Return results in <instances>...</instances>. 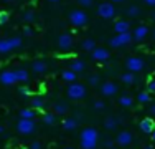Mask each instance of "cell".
<instances>
[{
  "label": "cell",
  "instance_id": "obj_5",
  "mask_svg": "<svg viewBox=\"0 0 155 149\" xmlns=\"http://www.w3.org/2000/svg\"><path fill=\"white\" fill-rule=\"evenodd\" d=\"M132 40H134V38H132V33L129 32V33H119V35L112 36L109 43H110V47H112V48H124V47H127Z\"/></svg>",
  "mask_w": 155,
  "mask_h": 149
},
{
  "label": "cell",
  "instance_id": "obj_48",
  "mask_svg": "<svg viewBox=\"0 0 155 149\" xmlns=\"http://www.w3.org/2000/svg\"><path fill=\"white\" fill-rule=\"evenodd\" d=\"M150 17H152V20L155 22V12H152V15H150Z\"/></svg>",
  "mask_w": 155,
  "mask_h": 149
},
{
  "label": "cell",
  "instance_id": "obj_2",
  "mask_svg": "<svg viewBox=\"0 0 155 149\" xmlns=\"http://www.w3.org/2000/svg\"><path fill=\"white\" fill-rule=\"evenodd\" d=\"M66 95H68L69 99H83L86 96V86L81 83H69L68 85V89H66Z\"/></svg>",
  "mask_w": 155,
  "mask_h": 149
},
{
  "label": "cell",
  "instance_id": "obj_37",
  "mask_svg": "<svg viewBox=\"0 0 155 149\" xmlns=\"http://www.w3.org/2000/svg\"><path fill=\"white\" fill-rule=\"evenodd\" d=\"M78 2V5H81V7H84V9H86V7H91L94 3V0H76Z\"/></svg>",
  "mask_w": 155,
  "mask_h": 149
},
{
  "label": "cell",
  "instance_id": "obj_26",
  "mask_svg": "<svg viewBox=\"0 0 155 149\" xmlns=\"http://www.w3.org/2000/svg\"><path fill=\"white\" fill-rule=\"evenodd\" d=\"M12 51V47H10V40L8 38H0V53L5 55Z\"/></svg>",
  "mask_w": 155,
  "mask_h": 149
},
{
  "label": "cell",
  "instance_id": "obj_3",
  "mask_svg": "<svg viewBox=\"0 0 155 149\" xmlns=\"http://www.w3.org/2000/svg\"><path fill=\"white\" fill-rule=\"evenodd\" d=\"M35 129H36V124H35L33 119H23V118L18 119L17 131L20 134H23V136H30V134L35 133Z\"/></svg>",
  "mask_w": 155,
  "mask_h": 149
},
{
  "label": "cell",
  "instance_id": "obj_8",
  "mask_svg": "<svg viewBox=\"0 0 155 149\" xmlns=\"http://www.w3.org/2000/svg\"><path fill=\"white\" fill-rule=\"evenodd\" d=\"M114 143H116L117 146H120V147H127V146H130V144L134 143V134H132L130 131H120L116 136Z\"/></svg>",
  "mask_w": 155,
  "mask_h": 149
},
{
  "label": "cell",
  "instance_id": "obj_41",
  "mask_svg": "<svg viewBox=\"0 0 155 149\" xmlns=\"http://www.w3.org/2000/svg\"><path fill=\"white\" fill-rule=\"evenodd\" d=\"M23 33H25L27 36H30L33 32H31V28H30V27H25V28H23Z\"/></svg>",
  "mask_w": 155,
  "mask_h": 149
},
{
  "label": "cell",
  "instance_id": "obj_46",
  "mask_svg": "<svg viewBox=\"0 0 155 149\" xmlns=\"http://www.w3.org/2000/svg\"><path fill=\"white\" fill-rule=\"evenodd\" d=\"M152 141H153V143H155V129H153V131H152Z\"/></svg>",
  "mask_w": 155,
  "mask_h": 149
},
{
  "label": "cell",
  "instance_id": "obj_18",
  "mask_svg": "<svg viewBox=\"0 0 155 149\" xmlns=\"http://www.w3.org/2000/svg\"><path fill=\"white\" fill-rule=\"evenodd\" d=\"M53 109H54V114H56V116H58V114H66L69 111V104L66 101H63V99H60V101L54 103Z\"/></svg>",
  "mask_w": 155,
  "mask_h": 149
},
{
  "label": "cell",
  "instance_id": "obj_47",
  "mask_svg": "<svg viewBox=\"0 0 155 149\" xmlns=\"http://www.w3.org/2000/svg\"><path fill=\"white\" fill-rule=\"evenodd\" d=\"M3 131H5V129H3V126L0 124V134H3Z\"/></svg>",
  "mask_w": 155,
  "mask_h": 149
},
{
  "label": "cell",
  "instance_id": "obj_23",
  "mask_svg": "<svg viewBox=\"0 0 155 149\" xmlns=\"http://www.w3.org/2000/svg\"><path fill=\"white\" fill-rule=\"evenodd\" d=\"M43 123H45L46 126H54L58 123L56 114H54V113H45V114H43Z\"/></svg>",
  "mask_w": 155,
  "mask_h": 149
},
{
  "label": "cell",
  "instance_id": "obj_1",
  "mask_svg": "<svg viewBox=\"0 0 155 149\" xmlns=\"http://www.w3.org/2000/svg\"><path fill=\"white\" fill-rule=\"evenodd\" d=\"M97 143H99V133L96 128L87 126L81 131V136H79L81 149H97Z\"/></svg>",
  "mask_w": 155,
  "mask_h": 149
},
{
  "label": "cell",
  "instance_id": "obj_39",
  "mask_svg": "<svg viewBox=\"0 0 155 149\" xmlns=\"http://www.w3.org/2000/svg\"><path fill=\"white\" fill-rule=\"evenodd\" d=\"M30 149H43V146H41L40 141H33V143L30 144Z\"/></svg>",
  "mask_w": 155,
  "mask_h": 149
},
{
  "label": "cell",
  "instance_id": "obj_52",
  "mask_svg": "<svg viewBox=\"0 0 155 149\" xmlns=\"http://www.w3.org/2000/svg\"><path fill=\"white\" fill-rule=\"evenodd\" d=\"M63 149H73V147H63Z\"/></svg>",
  "mask_w": 155,
  "mask_h": 149
},
{
  "label": "cell",
  "instance_id": "obj_33",
  "mask_svg": "<svg viewBox=\"0 0 155 149\" xmlns=\"http://www.w3.org/2000/svg\"><path fill=\"white\" fill-rule=\"evenodd\" d=\"M31 108H33V109H41V108H43V99L40 98V96H38V98H33L31 99Z\"/></svg>",
  "mask_w": 155,
  "mask_h": 149
},
{
  "label": "cell",
  "instance_id": "obj_38",
  "mask_svg": "<svg viewBox=\"0 0 155 149\" xmlns=\"http://www.w3.org/2000/svg\"><path fill=\"white\" fill-rule=\"evenodd\" d=\"M7 22H8V13H7V12H0V25L7 23Z\"/></svg>",
  "mask_w": 155,
  "mask_h": 149
},
{
  "label": "cell",
  "instance_id": "obj_22",
  "mask_svg": "<svg viewBox=\"0 0 155 149\" xmlns=\"http://www.w3.org/2000/svg\"><path fill=\"white\" fill-rule=\"evenodd\" d=\"M15 74H17V81H18V83H27V81H28V71H27V70L17 68Z\"/></svg>",
  "mask_w": 155,
  "mask_h": 149
},
{
  "label": "cell",
  "instance_id": "obj_4",
  "mask_svg": "<svg viewBox=\"0 0 155 149\" xmlns=\"http://www.w3.org/2000/svg\"><path fill=\"white\" fill-rule=\"evenodd\" d=\"M125 68L130 73H139L142 70H145V61L140 57H130L125 60Z\"/></svg>",
  "mask_w": 155,
  "mask_h": 149
},
{
  "label": "cell",
  "instance_id": "obj_25",
  "mask_svg": "<svg viewBox=\"0 0 155 149\" xmlns=\"http://www.w3.org/2000/svg\"><path fill=\"white\" fill-rule=\"evenodd\" d=\"M120 80H122V83H125V85H134L135 81H137V78H135V73L125 71L122 76H120Z\"/></svg>",
  "mask_w": 155,
  "mask_h": 149
},
{
  "label": "cell",
  "instance_id": "obj_15",
  "mask_svg": "<svg viewBox=\"0 0 155 149\" xmlns=\"http://www.w3.org/2000/svg\"><path fill=\"white\" fill-rule=\"evenodd\" d=\"M120 124V118L117 116H109L104 119V128L107 129V131H114V129H117V126Z\"/></svg>",
  "mask_w": 155,
  "mask_h": 149
},
{
  "label": "cell",
  "instance_id": "obj_13",
  "mask_svg": "<svg viewBox=\"0 0 155 149\" xmlns=\"http://www.w3.org/2000/svg\"><path fill=\"white\" fill-rule=\"evenodd\" d=\"M139 128H140V131H142V133L152 134V131L155 129V121H153V118H143L142 121H140Z\"/></svg>",
  "mask_w": 155,
  "mask_h": 149
},
{
  "label": "cell",
  "instance_id": "obj_12",
  "mask_svg": "<svg viewBox=\"0 0 155 149\" xmlns=\"http://www.w3.org/2000/svg\"><path fill=\"white\" fill-rule=\"evenodd\" d=\"M110 57V53H109V50L107 48H101V47H96L93 51H91V58L94 60V61H97V63H104L106 60H109Z\"/></svg>",
  "mask_w": 155,
  "mask_h": 149
},
{
  "label": "cell",
  "instance_id": "obj_7",
  "mask_svg": "<svg viewBox=\"0 0 155 149\" xmlns=\"http://www.w3.org/2000/svg\"><path fill=\"white\" fill-rule=\"evenodd\" d=\"M87 13L84 12V10H73L71 13H69V22H71L74 27H84V25L87 23Z\"/></svg>",
  "mask_w": 155,
  "mask_h": 149
},
{
  "label": "cell",
  "instance_id": "obj_35",
  "mask_svg": "<svg viewBox=\"0 0 155 149\" xmlns=\"http://www.w3.org/2000/svg\"><path fill=\"white\" fill-rule=\"evenodd\" d=\"M147 91L152 95V93H155V78H152V80H149V83H147Z\"/></svg>",
  "mask_w": 155,
  "mask_h": 149
},
{
  "label": "cell",
  "instance_id": "obj_51",
  "mask_svg": "<svg viewBox=\"0 0 155 149\" xmlns=\"http://www.w3.org/2000/svg\"><path fill=\"white\" fill-rule=\"evenodd\" d=\"M3 2H13V0H3Z\"/></svg>",
  "mask_w": 155,
  "mask_h": 149
},
{
  "label": "cell",
  "instance_id": "obj_32",
  "mask_svg": "<svg viewBox=\"0 0 155 149\" xmlns=\"http://www.w3.org/2000/svg\"><path fill=\"white\" fill-rule=\"evenodd\" d=\"M139 13H140V9L137 5H130L127 9V15H129V17H139Z\"/></svg>",
  "mask_w": 155,
  "mask_h": 149
},
{
  "label": "cell",
  "instance_id": "obj_49",
  "mask_svg": "<svg viewBox=\"0 0 155 149\" xmlns=\"http://www.w3.org/2000/svg\"><path fill=\"white\" fill-rule=\"evenodd\" d=\"M143 149H153V147H152V146H150V144H149V146H145Z\"/></svg>",
  "mask_w": 155,
  "mask_h": 149
},
{
  "label": "cell",
  "instance_id": "obj_50",
  "mask_svg": "<svg viewBox=\"0 0 155 149\" xmlns=\"http://www.w3.org/2000/svg\"><path fill=\"white\" fill-rule=\"evenodd\" d=\"M48 2H51V3H56V2H58V0H48Z\"/></svg>",
  "mask_w": 155,
  "mask_h": 149
},
{
  "label": "cell",
  "instance_id": "obj_53",
  "mask_svg": "<svg viewBox=\"0 0 155 149\" xmlns=\"http://www.w3.org/2000/svg\"><path fill=\"white\" fill-rule=\"evenodd\" d=\"M153 38H155V32H153Z\"/></svg>",
  "mask_w": 155,
  "mask_h": 149
},
{
  "label": "cell",
  "instance_id": "obj_40",
  "mask_svg": "<svg viewBox=\"0 0 155 149\" xmlns=\"http://www.w3.org/2000/svg\"><path fill=\"white\" fill-rule=\"evenodd\" d=\"M20 93H21V95H30V89H28L27 86H21L20 88Z\"/></svg>",
  "mask_w": 155,
  "mask_h": 149
},
{
  "label": "cell",
  "instance_id": "obj_28",
  "mask_svg": "<svg viewBox=\"0 0 155 149\" xmlns=\"http://www.w3.org/2000/svg\"><path fill=\"white\" fill-rule=\"evenodd\" d=\"M36 114V109H33V108H28V109H20V118L23 119H33Z\"/></svg>",
  "mask_w": 155,
  "mask_h": 149
},
{
  "label": "cell",
  "instance_id": "obj_31",
  "mask_svg": "<svg viewBox=\"0 0 155 149\" xmlns=\"http://www.w3.org/2000/svg\"><path fill=\"white\" fill-rule=\"evenodd\" d=\"M21 18H23V22H28V23H31V22H35V12H31V10H27V12L21 13Z\"/></svg>",
  "mask_w": 155,
  "mask_h": 149
},
{
  "label": "cell",
  "instance_id": "obj_43",
  "mask_svg": "<svg viewBox=\"0 0 155 149\" xmlns=\"http://www.w3.org/2000/svg\"><path fill=\"white\" fill-rule=\"evenodd\" d=\"M143 2H145L149 7H155V0H143Z\"/></svg>",
  "mask_w": 155,
  "mask_h": 149
},
{
  "label": "cell",
  "instance_id": "obj_34",
  "mask_svg": "<svg viewBox=\"0 0 155 149\" xmlns=\"http://www.w3.org/2000/svg\"><path fill=\"white\" fill-rule=\"evenodd\" d=\"M87 81H89V85H91V86H96V85H99L101 78H99L97 74H91V76L87 78Z\"/></svg>",
  "mask_w": 155,
  "mask_h": 149
},
{
  "label": "cell",
  "instance_id": "obj_30",
  "mask_svg": "<svg viewBox=\"0 0 155 149\" xmlns=\"http://www.w3.org/2000/svg\"><path fill=\"white\" fill-rule=\"evenodd\" d=\"M10 40V47H12V50H17V48L21 47V36H13V38H8Z\"/></svg>",
  "mask_w": 155,
  "mask_h": 149
},
{
  "label": "cell",
  "instance_id": "obj_20",
  "mask_svg": "<svg viewBox=\"0 0 155 149\" xmlns=\"http://www.w3.org/2000/svg\"><path fill=\"white\" fill-rule=\"evenodd\" d=\"M119 104L124 106V108H130L132 104H134V98H132L129 93H124V95L119 96Z\"/></svg>",
  "mask_w": 155,
  "mask_h": 149
},
{
  "label": "cell",
  "instance_id": "obj_6",
  "mask_svg": "<svg viewBox=\"0 0 155 149\" xmlns=\"http://www.w3.org/2000/svg\"><path fill=\"white\" fill-rule=\"evenodd\" d=\"M97 15L101 18H104V20H112L114 17H116V7H114V3H101V5L97 7Z\"/></svg>",
  "mask_w": 155,
  "mask_h": 149
},
{
  "label": "cell",
  "instance_id": "obj_19",
  "mask_svg": "<svg viewBox=\"0 0 155 149\" xmlns=\"http://www.w3.org/2000/svg\"><path fill=\"white\" fill-rule=\"evenodd\" d=\"M78 124H79V123H78L76 118H66V119H63V123H61L64 131H74L78 128Z\"/></svg>",
  "mask_w": 155,
  "mask_h": 149
},
{
  "label": "cell",
  "instance_id": "obj_54",
  "mask_svg": "<svg viewBox=\"0 0 155 149\" xmlns=\"http://www.w3.org/2000/svg\"><path fill=\"white\" fill-rule=\"evenodd\" d=\"M28 149H30V147H28Z\"/></svg>",
  "mask_w": 155,
  "mask_h": 149
},
{
  "label": "cell",
  "instance_id": "obj_36",
  "mask_svg": "<svg viewBox=\"0 0 155 149\" xmlns=\"http://www.w3.org/2000/svg\"><path fill=\"white\" fill-rule=\"evenodd\" d=\"M106 108V103L101 101V99H97V101H94V109L96 111H102Z\"/></svg>",
  "mask_w": 155,
  "mask_h": 149
},
{
  "label": "cell",
  "instance_id": "obj_45",
  "mask_svg": "<svg viewBox=\"0 0 155 149\" xmlns=\"http://www.w3.org/2000/svg\"><path fill=\"white\" fill-rule=\"evenodd\" d=\"M110 3H120V2H124V0H109Z\"/></svg>",
  "mask_w": 155,
  "mask_h": 149
},
{
  "label": "cell",
  "instance_id": "obj_42",
  "mask_svg": "<svg viewBox=\"0 0 155 149\" xmlns=\"http://www.w3.org/2000/svg\"><path fill=\"white\" fill-rule=\"evenodd\" d=\"M149 111H150V114H152V118H155V103L150 104V109Z\"/></svg>",
  "mask_w": 155,
  "mask_h": 149
},
{
  "label": "cell",
  "instance_id": "obj_29",
  "mask_svg": "<svg viewBox=\"0 0 155 149\" xmlns=\"http://www.w3.org/2000/svg\"><path fill=\"white\" fill-rule=\"evenodd\" d=\"M81 47H83V50H86V51H93L96 48V42L93 38H86V40H83Z\"/></svg>",
  "mask_w": 155,
  "mask_h": 149
},
{
  "label": "cell",
  "instance_id": "obj_11",
  "mask_svg": "<svg viewBox=\"0 0 155 149\" xmlns=\"http://www.w3.org/2000/svg\"><path fill=\"white\" fill-rule=\"evenodd\" d=\"M0 83L3 86H12V85H17V74H15V70H3L0 73Z\"/></svg>",
  "mask_w": 155,
  "mask_h": 149
},
{
  "label": "cell",
  "instance_id": "obj_24",
  "mask_svg": "<svg viewBox=\"0 0 155 149\" xmlns=\"http://www.w3.org/2000/svg\"><path fill=\"white\" fill-rule=\"evenodd\" d=\"M84 68H86V65H84V61H81V60H74V61L69 65V70H73L74 73L84 71Z\"/></svg>",
  "mask_w": 155,
  "mask_h": 149
},
{
  "label": "cell",
  "instance_id": "obj_16",
  "mask_svg": "<svg viewBox=\"0 0 155 149\" xmlns=\"http://www.w3.org/2000/svg\"><path fill=\"white\" fill-rule=\"evenodd\" d=\"M147 35H149V28H147L145 25H139V27L134 30V33H132V38L140 42V40H143Z\"/></svg>",
  "mask_w": 155,
  "mask_h": 149
},
{
  "label": "cell",
  "instance_id": "obj_10",
  "mask_svg": "<svg viewBox=\"0 0 155 149\" xmlns=\"http://www.w3.org/2000/svg\"><path fill=\"white\" fill-rule=\"evenodd\" d=\"M117 93H119V86H117V83H114V81H106V83L101 85V95L104 96V98H112Z\"/></svg>",
  "mask_w": 155,
  "mask_h": 149
},
{
  "label": "cell",
  "instance_id": "obj_21",
  "mask_svg": "<svg viewBox=\"0 0 155 149\" xmlns=\"http://www.w3.org/2000/svg\"><path fill=\"white\" fill-rule=\"evenodd\" d=\"M76 74L78 73H74L73 70H64V71L61 73V78H63L64 83H74V81H76Z\"/></svg>",
  "mask_w": 155,
  "mask_h": 149
},
{
  "label": "cell",
  "instance_id": "obj_17",
  "mask_svg": "<svg viewBox=\"0 0 155 149\" xmlns=\"http://www.w3.org/2000/svg\"><path fill=\"white\" fill-rule=\"evenodd\" d=\"M31 70H33V73H36V74H43V73L48 71V65L43 60H36V61L31 63Z\"/></svg>",
  "mask_w": 155,
  "mask_h": 149
},
{
  "label": "cell",
  "instance_id": "obj_44",
  "mask_svg": "<svg viewBox=\"0 0 155 149\" xmlns=\"http://www.w3.org/2000/svg\"><path fill=\"white\" fill-rule=\"evenodd\" d=\"M106 147H110V146H112V139H106Z\"/></svg>",
  "mask_w": 155,
  "mask_h": 149
},
{
  "label": "cell",
  "instance_id": "obj_14",
  "mask_svg": "<svg viewBox=\"0 0 155 149\" xmlns=\"http://www.w3.org/2000/svg\"><path fill=\"white\" fill-rule=\"evenodd\" d=\"M114 30H116V35H119V33H129L130 32V23L127 20H117L114 23Z\"/></svg>",
  "mask_w": 155,
  "mask_h": 149
},
{
  "label": "cell",
  "instance_id": "obj_9",
  "mask_svg": "<svg viewBox=\"0 0 155 149\" xmlns=\"http://www.w3.org/2000/svg\"><path fill=\"white\" fill-rule=\"evenodd\" d=\"M73 43L74 42H73V36L69 33H63V35L58 36V48L61 51H64V53L73 50Z\"/></svg>",
  "mask_w": 155,
  "mask_h": 149
},
{
  "label": "cell",
  "instance_id": "obj_27",
  "mask_svg": "<svg viewBox=\"0 0 155 149\" xmlns=\"http://www.w3.org/2000/svg\"><path fill=\"white\" fill-rule=\"evenodd\" d=\"M150 99H152V96H150L149 91H140L139 95H137V103H140V104L150 103Z\"/></svg>",
  "mask_w": 155,
  "mask_h": 149
}]
</instances>
